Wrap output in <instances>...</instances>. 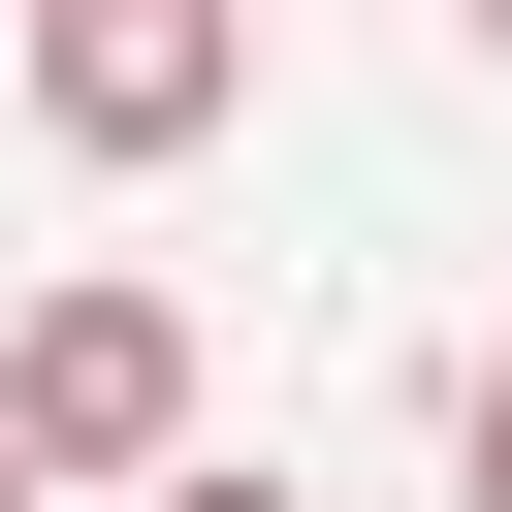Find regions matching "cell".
<instances>
[{
  "instance_id": "6da1fadb",
  "label": "cell",
  "mask_w": 512,
  "mask_h": 512,
  "mask_svg": "<svg viewBox=\"0 0 512 512\" xmlns=\"http://www.w3.org/2000/svg\"><path fill=\"white\" fill-rule=\"evenodd\" d=\"M0 416H32L64 480H192V320H160V288H32V320H0Z\"/></svg>"
},
{
  "instance_id": "7a4b0ae2",
  "label": "cell",
  "mask_w": 512,
  "mask_h": 512,
  "mask_svg": "<svg viewBox=\"0 0 512 512\" xmlns=\"http://www.w3.org/2000/svg\"><path fill=\"white\" fill-rule=\"evenodd\" d=\"M256 96V0H32V128L64 160H192Z\"/></svg>"
},
{
  "instance_id": "3957f363",
  "label": "cell",
  "mask_w": 512,
  "mask_h": 512,
  "mask_svg": "<svg viewBox=\"0 0 512 512\" xmlns=\"http://www.w3.org/2000/svg\"><path fill=\"white\" fill-rule=\"evenodd\" d=\"M448 480H480V512H512V352H480V384H448Z\"/></svg>"
},
{
  "instance_id": "277c9868",
  "label": "cell",
  "mask_w": 512,
  "mask_h": 512,
  "mask_svg": "<svg viewBox=\"0 0 512 512\" xmlns=\"http://www.w3.org/2000/svg\"><path fill=\"white\" fill-rule=\"evenodd\" d=\"M128 512H288V480H224V448H192V480H128Z\"/></svg>"
},
{
  "instance_id": "5b68a950",
  "label": "cell",
  "mask_w": 512,
  "mask_h": 512,
  "mask_svg": "<svg viewBox=\"0 0 512 512\" xmlns=\"http://www.w3.org/2000/svg\"><path fill=\"white\" fill-rule=\"evenodd\" d=\"M0 512H64V448H32V416H0Z\"/></svg>"
},
{
  "instance_id": "8992f818",
  "label": "cell",
  "mask_w": 512,
  "mask_h": 512,
  "mask_svg": "<svg viewBox=\"0 0 512 512\" xmlns=\"http://www.w3.org/2000/svg\"><path fill=\"white\" fill-rule=\"evenodd\" d=\"M480 64H512V0H480Z\"/></svg>"
}]
</instances>
